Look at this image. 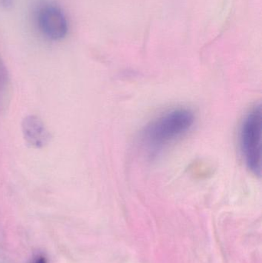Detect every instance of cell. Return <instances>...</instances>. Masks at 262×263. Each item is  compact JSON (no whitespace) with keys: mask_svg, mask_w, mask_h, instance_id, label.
<instances>
[{"mask_svg":"<svg viewBox=\"0 0 262 263\" xmlns=\"http://www.w3.org/2000/svg\"><path fill=\"white\" fill-rule=\"evenodd\" d=\"M261 106L258 105L248 114L240 132V147L245 162L258 176L261 173Z\"/></svg>","mask_w":262,"mask_h":263,"instance_id":"7a4b0ae2","label":"cell"},{"mask_svg":"<svg viewBox=\"0 0 262 263\" xmlns=\"http://www.w3.org/2000/svg\"><path fill=\"white\" fill-rule=\"evenodd\" d=\"M13 0H0V5L5 9H9L12 6Z\"/></svg>","mask_w":262,"mask_h":263,"instance_id":"8992f818","label":"cell"},{"mask_svg":"<svg viewBox=\"0 0 262 263\" xmlns=\"http://www.w3.org/2000/svg\"><path fill=\"white\" fill-rule=\"evenodd\" d=\"M30 263H47V260L43 255L38 254L32 259Z\"/></svg>","mask_w":262,"mask_h":263,"instance_id":"5b68a950","label":"cell"},{"mask_svg":"<svg viewBox=\"0 0 262 263\" xmlns=\"http://www.w3.org/2000/svg\"><path fill=\"white\" fill-rule=\"evenodd\" d=\"M195 122L187 109H173L151 122L142 135V145L148 156L157 157L169 144L190 130Z\"/></svg>","mask_w":262,"mask_h":263,"instance_id":"6da1fadb","label":"cell"},{"mask_svg":"<svg viewBox=\"0 0 262 263\" xmlns=\"http://www.w3.org/2000/svg\"><path fill=\"white\" fill-rule=\"evenodd\" d=\"M22 129L26 142L34 148H43L50 140V134L44 123L35 116L26 117L22 123Z\"/></svg>","mask_w":262,"mask_h":263,"instance_id":"277c9868","label":"cell"},{"mask_svg":"<svg viewBox=\"0 0 262 263\" xmlns=\"http://www.w3.org/2000/svg\"><path fill=\"white\" fill-rule=\"evenodd\" d=\"M38 25L46 38L54 41L63 40L67 35L69 24L63 11L55 5H45L38 12Z\"/></svg>","mask_w":262,"mask_h":263,"instance_id":"3957f363","label":"cell"}]
</instances>
